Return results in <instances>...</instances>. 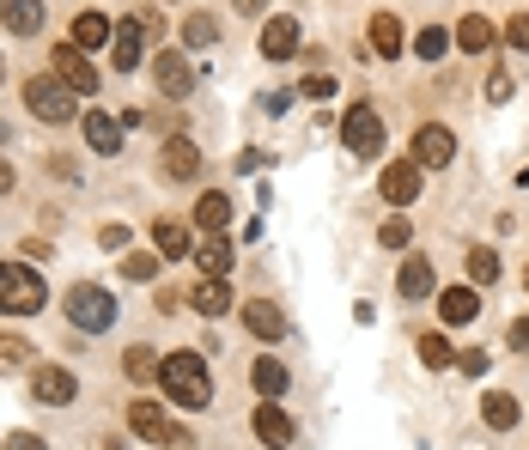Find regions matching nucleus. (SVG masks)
Segmentation results:
<instances>
[{
	"label": "nucleus",
	"mask_w": 529,
	"mask_h": 450,
	"mask_svg": "<svg viewBox=\"0 0 529 450\" xmlns=\"http://www.w3.org/2000/svg\"><path fill=\"white\" fill-rule=\"evenodd\" d=\"M268 7V0H238V13H262Z\"/></svg>",
	"instance_id": "nucleus-47"
},
{
	"label": "nucleus",
	"mask_w": 529,
	"mask_h": 450,
	"mask_svg": "<svg viewBox=\"0 0 529 450\" xmlns=\"http://www.w3.org/2000/svg\"><path fill=\"white\" fill-rule=\"evenodd\" d=\"M67 323H73V329H92V335H104V329L116 323V298H110L104 286L80 280V286L67 292Z\"/></svg>",
	"instance_id": "nucleus-3"
},
{
	"label": "nucleus",
	"mask_w": 529,
	"mask_h": 450,
	"mask_svg": "<svg viewBox=\"0 0 529 450\" xmlns=\"http://www.w3.org/2000/svg\"><path fill=\"white\" fill-rule=\"evenodd\" d=\"M98 244H104V250H122V244H128V232H122V225H104Z\"/></svg>",
	"instance_id": "nucleus-43"
},
{
	"label": "nucleus",
	"mask_w": 529,
	"mask_h": 450,
	"mask_svg": "<svg viewBox=\"0 0 529 450\" xmlns=\"http://www.w3.org/2000/svg\"><path fill=\"white\" fill-rule=\"evenodd\" d=\"M159 365H165V359H159L153 347H146V341H134V347L122 353V371H128L134 384H146V378H159Z\"/></svg>",
	"instance_id": "nucleus-28"
},
{
	"label": "nucleus",
	"mask_w": 529,
	"mask_h": 450,
	"mask_svg": "<svg viewBox=\"0 0 529 450\" xmlns=\"http://www.w3.org/2000/svg\"><path fill=\"white\" fill-rule=\"evenodd\" d=\"M481 420H487L493 432H511V426H517V396H505V390L481 396Z\"/></svg>",
	"instance_id": "nucleus-26"
},
{
	"label": "nucleus",
	"mask_w": 529,
	"mask_h": 450,
	"mask_svg": "<svg viewBox=\"0 0 529 450\" xmlns=\"http://www.w3.org/2000/svg\"><path fill=\"white\" fill-rule=\"evenodd\" d=\"M159 159H165L159 171H165L171 183H189V177H201V153H195V140H183V134H171V140H165V153H159Z\"/></svg>",
	"instance_id": "nucleus-11"
},
{
	"label": "nucleus",
	"mask_w": 529,
	"mask_h": 450,
	"mask_svg": "<svg viewBox=\"0 0 529 450\" xmlns=\"http://www.w3.org/2000/svg\"><path fill=\"white\" fill-rule=\"evenodd\" d=\"M250 384H256V396H268V402H280L292 378H286V365H280V359L268 353V359H256V371H250Z\"/></svg>",
	"instance_id": "nucleus-22"
},
{
	"label": "nucleus",
	"mask_w": 529,
	"mask_h": 450,
	"mask_svg": "<svg viewBox=\"0 0 529 450\" xmlns=\"http://www.w3.org/2000/svg\"><path fill=\"white\" fill-rule=\"evenodd\" d=\"M469 280L475 286H493L499 280V256L493 250H469Z\"/></svg>",
	"instance_id": "nucleus-33"
},
{
	"label": "nucleus",
	"mask_w": 529,
	"mask_h": 450,
	"mask_svg": "<svg viewBox=\"0 0 529 450\" xmlns=\"http://www.w3.org/2000/svg\"><path fill=\"white\" fill-rule=\"evenodd\" d=\"M128 426H134L140 438H153V444H171V438H177V426L165 420L159 402H134V408H128Z\"/></svg>",
	"instance_id": "nucleus-13"
},
{
	"label": "nucleus",
	"mask_w": 529,
	"mask_h": 450,
	"mask_svg": "<svg viewBox=\"0 0 529 450\" xmlns=\"http://www.w3.org/2000/svg\"><path fill=\"white\" fill-rule=\"evenodd\" d=\"M159 384H165V396L177 402V408H207L213 402V378H207V359L201 353H171L165 365H159Z\"/></svg>",
	"instance_id": "nucleus-1"
},
{
	"label": "nucleus",
	"mask_w": 529,
	"mask_h": 450,
	"mask_svg": "<svg viewBox=\"0 0 529 450\" xmlns=\"http://www.w3.org/2000/svg\"><path fill=\"white\" fill-rule=\"evenodd\" d=\"M153 244H159V256H171V262L189 256V225H183V219H159V225H153Z\"/></svg>",
	"instance_id": "nucleus-25"
},
{
	"label": "nucleus",
	"mask_w": 529,
	"mask_h": 450,
	"mask_svg": "<svg viewBox=\"0 0 529 450\" xmlns=\"http://www.w3.org/2000/svg\"><path fill=\"white\" fill-rule=\"evenodd\" d=\"M371 49L384 55V61H390V55H402V25H396L390 13H377V19H371Z\"/></svg>",
	"instance_id": "nucleus-29"
},
{
	"label": "nucleus",
	"mask_w": 529,
	"mask_h": 450,
	"mask_svg": "<svg viewBox=\"0 0 529 450\" xmlns=\"http://www.w3.org/2000/svg\"><path fill=\"white\" fill-rule=\"evenodd\" d=\"M341 140L353 146L359 159H377V153H384V116H377L371 104H353V110L341 116Z\"/></svg>",
	"instance_id": "nucleus-5"
},
{
	"label": "nucleus",
	"mask_w": 529,
	"mask_h": 450,
	"mask_svg": "<svg viewBox=\"0 0 529 450\" xmlns=\"http://www.w3.org/2000/svg\"><path fill=\"white\" fill-rule=\"evenodd\" d=\"M244 329H250L256 341H280V335H286V317H280V305L256 298V305H244Z\"/></svg>",
	"instance_id": "nucleus-16"
},
{
	"label": "nucleus",
	"mask_w": 529,
	"mask_h": 450,
	"mask_svg": "<svg viewBox=\"0 0 529 450\" xmlns=\"http://www.w3.org/2000/svg\"><path fill=\"white\" fill-rule=\"evenodd\" d=\"M256 438H262L268 450H286V444L298 438V426H292V414H286V408L262 402V408H256Z\"/></svg>",
	"instance_id": "nucleus-12"
},
{
	"label": "nucleus",
	"mask_w": 529,
	"mask_h": 450,
	"mask_svg": "<svg viewBox=\"0 0 529 450\" xmlns=\"http://www.w3.org/2000/svg\"><path fill=\"white\" fill-rule=\"evenodd\" d=\"M0 450H49L37 432H7V444H0Z\"/></svg>",
	"instance_id": "nucleus-41"
},
{
	"label": "nucleus",
	"mask_w": 529,
	"mask_h": 450,
	"mask_svg": "<svg viewBox=\"0 0 529 450\" xmlns=\"http://www.w3.org/2000/svg\"><path fill=\"white\" fill-rule=\"evenodd\" d=\"M505 43H511V49H529V13H517V19L505 25Z\"/></svg>",
	"instance_id": "nucleus-39"
},
{
	"label": "nucleus",
	"mask_w": 529,
	"mask_h": 450,
	"mask_svg": "<svg viewBox=\"0 0 529 450\" xmlns=\"http://www.w3.org/2000/svg\"><path fill=\"white\" fill-rule=\"evenodd\" d=\"M189 305H195L201 317H225V311H232V286H225V280H201Z\"/></svg>",
	"instance_id": "nucleus-24"
},
{
	"label": "nucleus",
	"mask_w": 529,
	"mask_h": 450,
	"mask_svg": "<svg viewBox=\"0 0 529 450\" xmlns=\"http://www.w3.org/2000/svg\"><path fill=\"white\" fill-rule=\"evenodd\" d=\"M262 55L268 61H292L298 55V25L292 19H268L262 25Z\"/></svg>",
	"instance_id": "nucleus-18"
},
{
	"label": "nucleus",
	"mask_w": 529,
	"mask_h": 450,
	"mask_svg": "<svg viewBox=\"0 0 529 450\" xmlns=\"http://www.w3.org/2000/svg\"><path fill=\"white\" fill-rule=\"evenodd\" d=\"M49 61H55V80H61L73 98H98V67H92V55H86V49L55 43V49H49Z\"/></svg>",
	"instance_id": "nucleus-4"
},
{
	"label": "nucleus",
	"mask_w": 529,
	"mask_h": 450,
	"mask_svg": "<svg viewBox=\"0 0 529 450\" xmlns=\"http://www.w3.org/2000/svg\"><path fill=\"white\" fill-rule=\"evenodd\" d=\"M207 43H219V25L207 13H189L183 19V49H207Z\"/></svg>",
	"instance_id": "nucleus-31"
},
{
	"label": "nucleus",
	"mask_w": 529,
	"mask_h": 450,
	"mask_svg": "<svg viewBox=\"0 0 529 450\" xmlns=\"http://www.w3.org/2000/svg\"><path fill=\"white\" fill-rule=\"evenodd\" d=\"M432 286H438L432 262H426V256H408V262H402V274H396V292H402V298H426Z\"/></svg>",
	"instance_id": "nucleus-21"
},
{
	"label": "nucleus",
	"mask_w": 529,
	"mask_h": 450,
	"mask_svg": "<svg viewBox=\"0 0 529 450\" xmlns=\"http://www.w3.org/2000/svg\"><path fill=\"white\" fill-rule=\"evenodd\" d=\"M450 153H457V134H450L444 122H420V128H414V165H420V171H426V165H432V171L450 165Z\"/></svg>",
	"instance_id": "nucleus-7"
},
{
	"label": "nucleus",
	"mask_w": 529,
	"mask_h": 450,
	"mask_svg": "<svg viewBox=\"0 0 529 450\" xmlns=\"http://www.w3.org/2000/svg\"><path fill=\"white\" fill-rule=\"evenodd\" d=\"M195 225H201L207 238H219L225 225H232V195H219V189H207V195L195 201Z\"/></svg>",
	"instance_id": "nucleus-15"
},
{
	"label": "nucleus",
	"mask_w": 529,
	"mask_h": 450,
	"mask_svg": "<svg viewBox=\"0 0 529 450\" xmlns=\"http://www.w3.org/2000/svg\"><path fill=\"white\" fill-rule=\"evenodd\" d=\"M0 19L13 37H37L43 31V0H0Z\"/></svg>",
	"instance_id": "nucleus-14"
},
{
	"label": "nucleus",
	"mask_w": 529,
	"mask_h": 450,
	"mask_svg": "<svg viewBox=\"0 0 529 450\" xmlns=\"http://www.w3.org/2000/svg\"><path fill=\"white\" fill-rule=\"evenodd\" d=\"M43 305H49L43 274L25 268V262H0V311H7V317H37Z\"/></svg>",
	"instance_id": "nucleus-2"
},
{
	"label": "nucleus",
	"mask_w": 529,
	"mask_h": 450,
	"mask_svg": "<svg viewBox=\"0 0 529 450\" xmlns=\"http://www.w3.org/2000/svg\"><path fill=\"white\" fill-rule=\"evenodd\" d=\"M25 110L37 116V122H73V92L61 86V80H25Z\"/></svg>",
	"instance_id": "nucleus-6"
},
{
	"label": "nucleus",
	"mask_w": 529,
	"mask_h": 450,
	"mask_svg": "<svg viewBox=\"0 0 529 450\" xmlns=\"http://www.w3.org/2000/svg\"><path fill=\"white\" fill-rule=\"evenodd\" d=\"M487 98H493V104H505V98H511V73H505V67L487 80Z\"/></svg>",
	"instance_id": "nucleus-42"
},
{
	"label": "nucleus",
	"mask_w": 529,
	"mask_h": 450,
	"mask_svg": "<svg viewBox=\"0 0 529 450\" xmlns=\"http://www.w3.org/2000/svg\"><path fill=\"white\" fill-rule=\"evenodd\" d=\"M31 396L43 408H67L73 396H80V384H73V371H61V365H37L31 371Z\"/></svg>",
	"instance_id": "nucleus-9"
},
{
	"label": "nucleus",
	"mask_w": 529,
	"mask_h": 450,
	"mask_svg": "<svg viewBox=\"0 0 529 450\" xmlns=\"http://www.w3.org/2000/svg\"><path fill=\"white\" fill-rule=\"evenodd\" d=\"M110 55H116V67H140V55H146V31H140V19L116 25V37H110Z\"/></svg>",
	"instance_id": "nucleus-20"
},
{
	"label": "nucleus",
	"mask_w": 529,
	"mask_h": 450,
	"mask_svg": "<svg viewBox=\"0 0 529 450\" xmlns=\"http://www.w3.org/2000/svg\"><path fill=\"white\" fill-rule=\"evenodd\" d=\"M153 80H159L165 98H189L195 92V67H189L183 49H165V55H153Z\"/></svg>",
	"instance_id": "nucleus-8"
},
{
	"label": "nucleus",
	"mask_w": 529,
	"mask_h": 450,
	"mask_svg": "<svg viewBox=\"0 0 529 450\" xmlns=\"http://www.w3.org/2000/svg\"><path fill=\"white\" fill-rule=\"evenodd\" d=\"M511 347H517V353H529V317H517V323H511Z\"/></svg>",
	"instance_id": "nucleus-45"
},
{
	"label": "nucleus",
	"mask_w": 529,
	"mask_h": 450,
	"mask_svg": "<svg viewBox=\"0 0 529 450\" xmlns=\"http://www.w3.org/2000/svg\"><path fill=\"white\" fill-rule=\"evenodd\" d=\"M122 274H128V280H153V274H159V256H153V250H134V256H122Z\"/></svg>",
	"instance_id": "nucleus-35"
},
{
	"label": "nucleus",
	"mask_w": 529,
	"mask_h": 450,
	"mask_svg": "<svg viewBox=\"0 0 529 450\" xmlns=\"http://www.w3.org/2000/svg\"><path fill=\"white\" fill-rule=\"evenodd\" d=\"M195 262H201L207 280H225V274H232V244H225V238H207V244L195 250Z\"/></svg>",
	"instance_id": "nucleus-27"
},
{
	"label": "nucleus",
	"mask_w": 529,
	"mask_h": 450,
	"mask_svg": "<svg viewBox=\"0 0 529 450\" xmlns=\"http://www.w3.org/2000/svg\"><path fill=\"white\" fill-rule=\"evenodd\" d=\"M420 359H426V371H444V365H457V347L444 335H420Z\"/></svg>",
	"instance_id": "nucleus-32"
},
{
	"label": "nucleus",
	"mask_w": 529,
	"mask_h": 450,
	"mask_svg": "<svg viewBox=\"0 0 529 450\" xmlns=\"http://www.w3.org/2000/svg\"><path fill=\"white\" fill-rule=\"evenodd\" d=\"M444 49H450V37H444V31H438V25H426V31H420V37H414V55H420V61H438V55H444Z\"/></svg>",
	"instance_id": "nucleus-34"
},
{
	"label": "nucleus",
	"mask_w": 529,
	"mask_h": 450,
	"mask_svg": "<svg viewBox=\"0 0 529 450\" xmlns=\"http://www.w3.org/2000/svg\"><path fill=\"white\" fill-rule=\"evenodd\" d=\"M298 92H305V98H335V80H329V73H311Z\"/></svg>",
	"instance_id": "nucleus-40"
},
{
	"label": "nucleus",
	"mask_w": 529,
	"mask_h": 450,
	"mask_svg": "<svg viewBox=\"0 0 529 450\" xmlns=\"http://www.w3.org/2000/svg\"><path fill=\"white\" fill-rule=\"evenodd\" d=\"M7 189H13V165H7V159H0V195H7Z\"/></svg>",
	"instance_id": "nucleus-46"
},
{
	"label": "nucleus",
	"mask_w": 529,
	"mask_h": 450,
	"mask_svg": "<svg viewBox=\"0 0 529 450\" xmlns=\"http://www.w3.org/2000/svg\"><path fill=\"white\" fill-rule=\"evenodd\" d=\"M457 371H463V378H481V371H487V353H481V347L457 353Z\"/></svg>",
	"instance_id": "nucleus-38"
},
{
	"label": "nucleus",
	"mask_w": 529,
	"mask_h": 450,
	"mask_svg": "<svg viewBox=\"0 0 529 450\" xmlns=\"http://www.w3.org/2000/svg\"><path fill=\"white\" fill-rule=\"evenodd\" d=\"M377 189H384L390 207H408V201L420 195V165H414V159H390L384 177H377Z\"/></svg>",
	"instance_id": "nucleus-10"
},
{
	"label": "nucleus",
	"mask_w": 529,
	"mask_h": 450,
	"mask_svg": "<svg viewBox=\"0 0 529 450\" xmlns=\"http://www.w3.org/2000/svg\"><path fill=\"white\" fill-rule=\"evenodd\" d=\"M517 183H529V171H517Z\"/></svg>",
	"instance_id": "nucleus-48"
},
{
	"label": "nucleus",
	"mask_w": 529,
	"mask_h": 450,
	"mask_svg": "<svg viewBox=\"0 0 529 450\" xmlns=\"http://www.w3.org/2000/svg\"><path fill=\"white\" fill-rule=\"evenodd\" d=\"M110 37H116V31H110L104 13H80V19H73V49H86V55H92V49H104Z\"/></svg>",
	"instance_id": "nucleus-23"
},
{
	"label": "nucleus",
	"mask_w": 529,
	"mask_h": 450,
	"mask_svg": "<svg viewBox=\"0 0 529 450\" xmlns=\"http://www.w3.org/2000/svg\"><path fill=\"white\" fill-rule=\"evenodd\" d=\"M523 286H529V268H523Z\"/></svg>",
	"instance_id": "nucleus-49"
},
{
	"label": "nucleus",
	"mask_w": 529,
	"mask_h": 450,
	"mask_svg": "<svg viewBox=\"0 0 529 450\" xmlns=\"http://www.w3.org/2000/svg\"><path fill=\"white\" fill-rule=\"evenodd\" d=\"M25 359H31V347H25L19 335H0V371H19Z\"/></svg>",
	"instance_id": "nucleus-36"
},
{
	"label": "nucleus",
	"mask_w": 529,
	"mask_h": 450,
	"mask_svg": "<svg viewBox=\"0 0 529 450\" xmlns=\"http://www.w3.org/2000/svg\"><path fill=\"white\" fill-rule=\"evenodd\" d=\"M262 110H268V116H286V110H292V92H274V98H262Z\"/></svg>",
	"instance_id": "nucleus-44"
},
{
	"label": "nucleus",
	"mask_w": 529,
	"mask_h": 450,
	"mask_svg": "<svg viewBox=\"0 0 529 450\" xmlns=\"http://www.w3.org/2000/svg\"><path fill=\"white\" fill-rule=\"evenodd\" d=\"M408 238H414V225H408L402 213H390V219H384V244H390V250H408Z\"/></svg>",
	"instance_id": "nucleus-37"
},
{
	"label": "nucleus",
	"mask_w": 529,
	"mask_h": 450,
	"mask_svg": "<svg viewBox=\"0 0 529 450\" xmlns=\"http://www.w3.org/2000/svg\"><path fill=\"white\" fill-rule=\"evenodd\" d=\"M457 43H463L469 55H487V49H493V25H487L481 13H469V19L457 25Z\"/></svg>",
	"instance_id": "nucleus-30"
},
{
	"label": "nucleus",
	"mask_w": 529,
	"mask_h": 450,
	"mask_svg": "<svg viewBox=\"0 0 529 450\" xmlns=\"http://www.w3.org/2000/svg\"><path fill=\"white\" fill-rule=\"evenodd\" d=\"M475 311H481L475 286H444V292H438V317H444V323H475Z\"/></svg>",
	"instance_id": "nucleus-17"
},
{
	"label": "nucleus",
	"mask_w": 529,
	"mask_h": 450,
	"mask_svg": "<svg viewBox=\"0 0 529 450\" xmlns=\"http://www.w3.org/2000/svg\"><path fill=\"white\" fill-rule=\"evenodd\" d=\"M86 140H92V153L116 159V153H122V122L104 116V110H92V116H86Z\"/></svg>",
	"instance_id": "nucleus-19"
}]
</instances>
